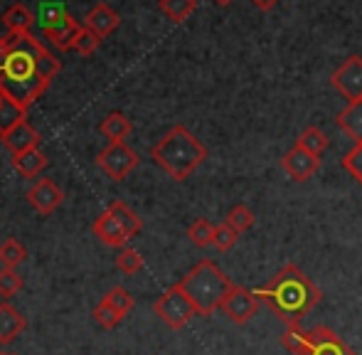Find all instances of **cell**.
<instances>
[{
    "mask_svg": "<svg viewBox=\"0 0 362 355\" xmlns=\"http://www.w3.org/2000/svg\"><path fill=\"white\" fill-rule=\"evenodd\" d=\"M10 35L8 50L0 57V94L18 101L23 109H28L35 99H40L49 82L40 72V50L42 42L35 40V35Z\"/></svg>",
    "mask_w": 362,
    "mask_h": 355,
    "instance_id": "1",
    "label": "cell"
},
{
    "mask_svg": "<svg viewBox=\"0 0 362 355\" xmlns=\"http://www.w3.org/2000/svg\"><path fill=\"white\" fill-rule=\"evenodd\" d=\"M259 301H264L272 313L286 326L300 323L323 298V291L313 284V279L300 272L296 264H286L276 272L264 286L254 289Z\"/></svg>",
    "mask_w": 362,
    "mask_h": 355,
    "instance_id": "2",
    "label": "cell"
},
{
    "mask_svg": "<svg viewBox=\"0 0 362 355\" xmlns=\"http://www.w3.org/2000/svg\"><path fill=\"white\" fill-rule=\"evenodd\" d=\"M151 156L173 180H185L205 163L207 149L185 126H173L151 149Z\"/></svg>",
    "mask_w": 362,
    "mask_h": 355,
    "instance_id": "3",
    "label": "cell"
},
{
    "mask_svg": "<svg viewBox=\"0 0 362 355\" xmlns=\"http://www.w3.org/2000/svg\"><path fill=\"white\" fill-rule=\"evenodd\" d=\"M180 289L195 303L197 316H212L222 308V301L232 291V279L219 269L212 260L197 262L185 277L180 279Z\"/></svg>",
    "mask_w": 362,
    "mask_h": 355,
    "instance_id": "4",
    "label": "cell"
},
{
    "mask_svg": "<svg viewBox=\"0 0 362 355\" xmlns=\"http://www.w3.org/2000/svg\"><path fill=\"white\" fill-rule=\"evenodd\" d=\"M153 311H156V316L160 318L168 328H173V331L185 328L187 323H190V318L197 316L195 303L182 291L180 284H175V286H170L168 291H163L160 296H158V301L153 303Z\"/></svg>",
    "mask_w": 362,
    "mask_h": 355,
    "instance_id": "5",
    "label": "cell"
},
{
    "mask_svg": "<svg viewBox=\"0 0 362 355\" xmlns=\"http://www.w3.org/2000/svg\"><path fill=\"white\" fill-rule=\"evenodd\" d=\"M96 163H99V168L109 178L124 180V178L139 165V153H136L134 149H129L124 141H119V144L106 146V149L96 156Z\"/></svg>",
    "mask_w": 362,
    "mask_h": 355,
    "instance_id": "6",
    "label": "cell"
},
{
    "mask_svg": "<svg viewBox=\"0 0 362 355\" xmlns=\"http://www.w3.org/2000/svg\"><path fill=\"white\" fill-rule=\"evenodd\" d=\"M259 303L262 301H259L257 293L234 284L232 291L224 296L222 308H219V311H224V316H227L232 323H237V326H247V323L259 313Z\"/></svg>",
    "mask_w": 362,
    "mask_h": 355,
    "instance_id": "7",
    "label": "cell"
},
{
    "mask_svg": "<svg viewBox=\"0 0 362 355\" xmlns=\"http://www.w3.org/2000/svg\"><path fill=\"white\" fill-rule=\"evenodd\" d=\"M330 84L333 89L343 96L348 104L362 101V57L353 54L348 57L333 74H330Z\"/></svg>",
    "mask_w": 362,
    "mask_h": 355,
    "instance_id": "8",
    "label": "cell"
},
{
    "mask_svg": "<svg viewBox=\"0 0 362 355\" xmlns=\"http://www.w3.org/2000/svg\"><path fill=\"white\" fill-rule=\"evenodd\" d=\"M300 355H355L353 348L328 326H315L308 331V343Z\"/></svg>",
    "mask_w": 362,
    "mask_h": 355,
    "instance_id": "9",
    "label": "cell"
},
{
    "mask_svg": "<svg viewBox=\"0 0 362 355\" xmlns=\"http://www.w3.org/2000/svg\"><path fill=\"white\" fill-rule=\"evenodd\" d=\"M281 168L286 170L291 180L305 182V180H310V178L318 173L320 158H318V156H313V153H308L305 149H300V146H293V149H291L288 153L281 158Z\"/></svg>",
    "mask_w": 362,
    "mask_h": 355,
    "instance_id": "10",
    "label": "cell"
},
{
    "mask_svg": "<svg viewBox=\"0 0 362 355\" xmlns=\"http://www.w3.org/2000/svg\"><path fill=\"white\" fill-rule=\"evenodd\" d=\"M28 202L33 205L35 212H40V215H52V212L64 202V192H62V187L54 185L49 178H42V180H37L28 190Z\"/></svg>",
    "mask_w": 362,
    "mask_h": 355,
    "instance_id": "11",
    "label": "cell"
},
{
    "mask_svg": "<svg viewBox=\"0 0 362 355\" xmlns=\"http://www.w3.org/2000/svg\"><path fill=\"white\" fill-rule=\"evenodd\" d=\"M79 30H81V25L67 13L59 20H54V23L42 25V33H45V37H47V42L52 45L54 50H62V52L74 47V40H76V35H79Z\"/></svg>",
    "mask_w": 362,
    "mask_h": 355,
    "instance_id": "12",
    "label": "cell"
},
{
    "mask_svg": "<svg viewBox=\"0 0 362 355\" xmlns=\"http://www.w3.org/2000/svg\"><path fill=\"white\" fill-rule=\"evenodd\" d=\"M91 230H94V235L99 237L106 247H116V250H124V247H129V242L134 240V237L126 232V227L121 225V222L116 220L109 210L101 212V215L96 217V222H94Z\"/></svg>",
    "mask_w": 362,
    "mask_h": 355,
    "instance_id": "13",
    "label": "cell"
},
{
    "mask_svg": "<svg viewBox=\"0 0 362 355\" xmlns=\"http://www.w3.org/2000/svg\"><path fill=\"white\" fill-rule=\"evenodd\" d=\"M119 23H121V15L116 13L111 5H106V3H96L94 8L86 13V18H84V28L94 30L99 37H106V35H111L116 28H119Z\"/></svg>",
    "mask_w": 362,
    "mask_h": 355,
    "instance_id": "14",
    "label": "cell"
},
{
    "mask_svg": "<svg viewBox=\"0 0 362 355\" xmlns=\"http://www.w3.org/2000/svg\"><path fill=\"white\" fill-rule=\"evenodd\" d=\"M0 139H3V146L13 156L25 153V151H30V149H40V141H42V139H40V134L28 124V121L18 124L13 131H8V134L0 136Z\"/></svg>",
    "mask_w": 362,
    "mask_h": 355,
    "instance_id": "15",
    "label": "cell"
},
{
    "mask_svg": "<svg viewBox=\"0 0 362 355\" xmlns=\"http://www.w3.org/2000/svg\"><path fill=\"white\" fill-rule=\"evenodd\" d=\"M25 326L28 321L18 308H13L10 303H0V346H10L25 331Z\"/></svg>",
    "mask_w": 362,
    "mask_h": 355,
    "instance_id": "16",
    "label": "cell"
},
{
    "mask_svg": "<svg viewBox=\"0 0 362 355\" xmlns=\"http://www.w3.org/2000/svg\"><path fill=\"white\" fill-rule=\"evenodd\" d=\"M335 126L343 134H348L355 144H362V101L348 104L338 116H335Z\"/></svg>",
    "mask_w": 362,
    "mask_h": 355,
    "instance_id": "17",
    "label": "cell"
},
{
    "mask_svg": "<svg viewBox=\"0 0 362 355\" xmlns=\"http://www.w3.org/2000/svg\"><path fill=\"white\" fill-rule=\"evenodd\" d=\"M3 25H5V30H8V33L25 35V33H30V28L35 25V15L30 13L28 5L15 3L3 13Z\"/></svg>",
    "mask_w": 362,
    "mask_h": 355,
    "instance_id": "18",
    "label": "cell"
},
{
    "mask_svg": "<svg viewBox=\"0 0 362 355\" xmlns=\"http://www.w3.org/2000/svg\"><path fill=\"white\" fill-rule=\"evenodd\" d=\"M13 168L23 178H37L47 168V156L40 149H30V151H25V153L13 156Z\"/></svg>",
    "mask_w": 362,
    "mask_h": 355,
    "instance_id": "19",
    "label": "cell"
},
{
    "mask_svg": "<svg viewBox=\"0 0 362 355\" xmlns=\"http://www.w3.org/2000/svg\"><path fill=\"white\" fill-rule=\"evenodd\" d=\"M131 129H134V126H131V121L126 119L121 111H114V114H109L104 121H101V126H99V131L106 136V139H109V144H119V141H124L126 136L131 134Z\"/></svg>",
    "mask_w": 362,
    "mask_h": 355,
    "instance_id": "20",
    "label": "cell"
},
{
    "mask_svg": "<svg viewBox=\"0 0 362 355\" xmlns=\"http://www.w3.org/2000/svg\"><path fill=\"white\" fill-rule=\"evenodd\" d=\"M25 114H28V109H23L18 101L3 96V99H0V136H5L8 131H13L18 124H23Z\"/></svg>",
    "mask_w": 362,
    "mask_h": 355,
    "instance_id": "21",
    "label": "cell"
},
{
    "mask_svg": "<svg viewBox=\"0 0 362 355\" xmlns=\"http://www.w3.org/2000/svg\"><path fill=\"white\" fill-rule=\"evenodd\" d=\"M296 146H300V149H305L308 153H313V156H318V158H320V156L328 151L330 139L318 129V126H308V129L300 131V136L296 139Z\"/></svg>",
    "mask_w": 362,
    "mask_h": 355,
    "instance_id": "22",
    "label": "cell"
},
{
    "mask_svg": "<svg viewBox=\"0 0 362 355\" xmlns=\"http://www.w3.org/2000/svg\"><path fill=\"white\" fill-rule=\"evenodd\" d=\"M158 8L173 23H185L197 8V0H158Z\"/></svg>",
    "mask_w": 362,
    "mask_h": 355,
    "instance_id": "23",
    "label": "cell"
},
{
    "mask_svg": "<svg viewBox=\"0 0 362 355\" xmlns=\"http://www.w3.org/2000/svg\"><path fill=\"white\" fill-rule=\"evenodd\" d=\"M106 210H109L111 215H114L116 220H119L121 225L126 227V232H129L131 237H136V235H139L141 230H144V222H141V217L136 215V212L131 210V207L126 205V202H121V200H114V202H111L109 207H106Z\"/></svg>",
    "mask_w": 362,
    "mask_h": 355,
    "instance_id": "24",
    "label": "cell"
},
{
    "mask_svg": "<svg viewBox=\"0 0 362 355\" xmlns=\"http://www.w3.org/2000/svg\"><path fill=\"white\" fill-rule=\"evenodd\" d=\"M215 227L210 220H205V217H200V220H195L190 227H187V237H190V242L195 247H200V250H207V247L215 245Z\"/></svg>",
    "mask_w": 362,
    "mask_h": 355,
    "instance_id": "25",
    "label": "cell"
},
{
    "mask_svg": "<svg viewBox=\"0 0 362 355\" xmlns=\"http://www.w3.org/2000/svg\"><path fill=\"white\" fill-rule=\"evenodd\" d=\"M25 260H28V250L15 237H8L0 245V262H3L5 269H18Z\"/></svg>",
    "mask_w": 362,
    "mask_h": 355,
    "instance_id": "26",
    "label": "cell"
},
{
    "mask_svg": "<svg viewBox=\"0 0 362 355\" xmlns=\"http://www.w3.org/2000/svg\"><path fill=\"white\" fill-rule=\"evenodd\" d=\"M224 222H227V225L232 227V230L237 232V235H242V232H247L249 227L254 225V212L249 210L247 205H234L232 210L227 212Z\"/></svg>",
    "mask_w": 362,
    "mask_h": 355,
    "instance_id": "27",
    "label": "cell"
},
{
    "mask_svg": "<svg viewBox=\"0 0 362 355\" xmlns=\"http://www.w3.org/2000/svg\"><path fill=\"white\" fill-rule=\"evenodd\" d=\"M281 343L286 351H291L293 355H300V351L308 343V331L300 328V323H293V326H286V331L281 333Z\"/></svg>",
    "mask_w": 362,
    "mask_h": 355,
    "instance_id": "28",
    "label": "cell"
},
{
    "mask_svg": "<svg viewBox=\"0 0 362 355\" xmlns=\"http://www.w3.org/2000/svg\"><path fill=\"white\" fill-rule=\"evenodd\" d=\"M101 301H106L111 308H116L121 316H129L131 308H134V296H131V293L126 291L124 286H114L104 298H101Z\"/></svg>",
    "mask_w": 362,
    "mask_h": 355,
    "instance_id": "29",
    "label": "cell"
},
{
    "mask_svg": "<svg viewBox=\"0 0 362 355\" xmlns=\"http://www.w3.org/2000/svg\"><path fill=\"white\" fill-rule=\"evenodd\" d=\"M99 45H101V37L94 33V30H89V28H84L81 25V30H79V35H76V40H74V52H79L81 57H89V54H94L96 50H99Z\"/></svg>",
    "mask_w": 362,
    "mask_h": 355,
    "instance_id": "30",
    "label": "cell"
},
{
    "mask_svg": "<svg viewBox=\"0 0 362 355\" xmlns=\"http://www.w3.org/2000/svg\"><path fill=\"white\" fill-rule=\"evenodd\" d=\"M116 267L124 274H139L144 269V257L134 247H124V250H119V257H116Z\"/></svg>",
    "mask_w": 362,
    "mask_h": 355,
    "instance_id": "31",
    "label": "cell"
},
{
    "mask_svg": "<svg viewBox=\"0 0 362 355\" xmlns=\"http://www.w3.org/2000/svg\"><path fill=\"white\" fill-rule=\"evenodd\" d=\"M23 289V277L18 274V269H0V296L10 298Z\"/></svg>",
    "mask_w": 362,
    "mask_h": 355,
    "instance_id": "32",
    "label": "cell"
},
{
    "mask_svg": "<svg viewBox=\"0 0 362 355\" xmlns=\"http://www.w3.org/2000/svg\"><path fill=\"white\" fill-rule=\"evenodd\" d=\"M340 163H343V168L362 185V144H355L353 149L345 153V158L340 161Z\"/></svg>",
    "mask_w": 362,
    "mask_h": 355,
    "instance_id": "33",
    "label": "cell"
},
{
    "mask_svg": "<svg viewBox=\"0 0 362 355\" xmlns=\"http://www.w3.org/2000/svg\"><path fill=\"white\" fill-rule=\"evenodd\" d=\"M94 318L104 328H114V326H119L126 316H121V313L116 311V308H111L106 301H99V303H96V308H94Z\"/></svg>",
    "mask_w": 362,
    "mask_h": 355,
    "instance_id": "34",
    "label": "cell"
},
{
    "mask_svg": "<svg viewBox=\"0 0 362 355\" xmlns=\"http://www.w3.org/2000/svg\"><path fill=\"white\" fill-rule=\"evenodd\" d=\"M237 240H239L237 232H234L227 222H222V225L215 227V245L212 247H217L219 252H229L234 245H237Z\"/></svg>",
    "mask_w": 362,
    "mask_h": 355,
    "instance_id": "35",
    "label": "cell"
},
{
    "mask_svg": "<svg viewBox=\"0 0 362 355\" xmlns=\"http://www.w3.org/2000/svg\"><path fill=\"white\" fill-rule=\"evenodd\" d=\"M252 3L257 5L259 10H264V13H269V10L276 8V5L281 3V0H252Z\"/></svg>",
    "mask_w": 362,
    "mask_h": 355,
    "instance_id": "36",
    "label": "cell"
},
{
    "mask_svg": "<svg viewBox=\"0 0 362 355\" xmlns=\"http://www.w3.org/2000/svg\"><path fill=\"white\" fill-rule=\"evenodd\" d=\"M8 42H10V35H0V57H3V52L8 50Z\"/></svg>",
    "mask_w": 362,
    "mask_h": 355,
    "instance_id": "37",
    "label": "cell"
},
{
    "mask_svg": "<svg viewBox=\"0 0 362 355\" xmlns=\"http://www.w3.org/2000/svg\"><path fill=\"white\" fill-rule=\"evenodd\" d=\"M215 3H217V5H222V8H227V5H232L234 0H215Z\"/></svg>",
    "mask_w": 362,
    "mask_h": 355,
    "instance_id": "38",
    "label": "cell"
},
{
    "mask_svg": "<svg viewBox=\"0 0 362 355\" xmlns=\"http://www.w3.org/2000/svg\"><path fill=\"white\" fill-rule=\"evenodd\" d=\"M0 355H13V353H0Z\"/></svg>",
    "mask_w": 362,
    "mask_h": 355,
    "instance_id": "39",
    "label": "cell"
},
{
    "mask_svg": "<svg viewBox=\"0 0 362 355\" xmlns=\"http://www.w3.org/2000/svg\"><path fill=\"white\" fill-rule=\"evenodd\" d=\"M0 99H3V94H0Z\"/></svg>",
    "mask_w": 362,
    "mask_h": 355,
    "instance_id": "40",
    "label": "cell"
}]
</instances>
